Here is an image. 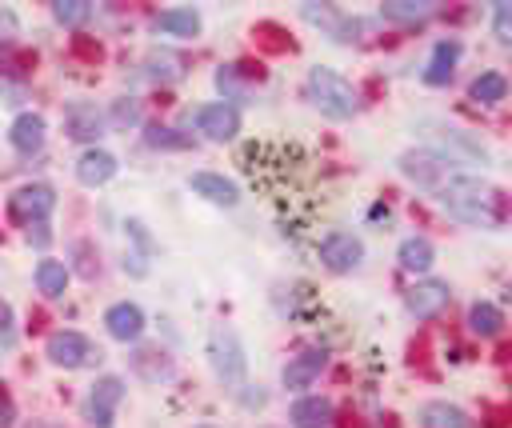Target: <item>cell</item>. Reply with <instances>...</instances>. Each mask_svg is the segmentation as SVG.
<instances>
[{
  "mask_svg": "<svg viewBox=\"0 0 512 428\" xmlns=\"http://www.w3.org/2000/svg\"><path fill=\"white\" fill-rule=\"evenodd\" d=\"M436 200L448 216H456L460 224H472V228H504V216H508V204H504V192L488 180H480L476 172H452L440 188H436Z\"/></svg>",
  "mask_w": 512,
  "mask_h": 428,
  "instance_id": "1",
  "label": "cell"
},
{
  "mask_svg": "<svg viewBox=\"0 0 512 428\" xmlns=\"http://www.w3.org/2000/svg\"><path fill=\"white\" fill-rule=\"evenodd\" d=\"M304 88H308V100L316 104V112L328 116V120H352L360 112V92L336 68H324V64L308 68Z\"/></svg>",
  "mask_w": 512,
  "mask_h": 428,
  "instance_id": "2",
  "label": "cell"
},
{
  "mask_svg": "<svg viewBox=\"0 0 512 428\" xmlns=\"http://www.w3.org/2000/svg\"><path fill=\"white\" fill-rule=\"evenodd\" d=\"M208 364H212V372H216L228 388H240V384H244L248 356H244V344H240L236 328L216 324V328L208 332Z\"/></svg>",
  "mask_w": 512,
  "mask_h": 428,
  "instance_id": "3",
  "label": "cell"
},
{
  "mask_svg": "<svg viewBox=\"0 0 512 428\" xmlns=\"http://www.w3.org/2000/svg\"><path fill=\"white\" fill-rule=\"evenodd\" d=\"M52 208H56V192H52L48 184H20V188L8 196V212H12V220L24 224V228L48 224Z\"/></svg>",
  "mask_w": 512,
  "mask_h": 428,
  "instance_id": "4",
  "label": "cell"
},
{
  "mask_svg": "<svg viewBox=\"0 0 512 428\" xmlns=\"http://www.w3.org/2000/svg\"><path fill=\"white\" fill-rule=\"evenodd\" d=\"M44 356L56 364V368H84L92 360H100V352L92 348V340L84 332H72V328H60L48 336L44 344Z\"/></svg>",
  "mask_w": 512,
  "mask_h": 428,
  "instance_id": "5",
  "label": "cell"
},
{
  "mask_svg": "<svg viewBox=\"0 0 512 428\" xmlns=\"http://www.w3.org/2000/svg\"><path fill=\"white\" fill-rule=\"evenodd\" d=\"M400 172L412 180V184H420V188H428V192H436L456 168L444 160V156H436L432 148H416V152H404L400 156Z\"/></svg>",
  "mask_w": 512,
  "mask_h": 428,
  "instance_id": "6",
  "label": "cell"
},
{
  "mask_svg": "<svg viewBox=\"0 0 512 428\" xmlns=\"http://www.w3.org/2000/svg\"><path fill=\"white\" fill-rule=\"evenodd\" d=\"M124 400V380L120 376H100L92 388H88V400H84V416L88 424L96 428H112L116 424V408Z\"/></svg>",
  "mask_w": 512,
  "mask_h": 428,
  "instance_id": "7",
  "label": "cell"
},
{
  "mask_svg": "<svg viewBox=\"0 0 512 428\" xmlns=\"http://www.w3.org/2000/svg\"><path fill=\"white\" fill-rule=\"evenodd\" d=\"M192 124H196V132H204L208 140L228 144V140H236V132H240V112H236V104L216 100V104H200V108L192 112Z\"/></svg>",
  "mask_w": 512,
  "mask_h": 428,
  "instance_id": "8",
  "label": "cell"
},
{
  "mask_svg": "<svg viewBox=\"0 0 512 428\" xmlns=\"http://www.w3.org/2000/svg\"><path fill=\"white\" fill-rule=\"evenodd\" d=\"M316 252H320V264L328 272H352L364 260V240L352 236V232H328Z\"/></svg>",
  "mask_w": 512,
  "mask_h": 428,
  "instance_id": "9",
  "label": "cell"
},
{
  "mask_svg": "<svg viewBox=\"0 0 512 428\" xmlns=\"http://www.w3.org/2000/svg\"><path fill=\"white\" fill-rule=\"evenodd\" d=\"M300 16L312 24V28H320L328 40H336V44H348V40H356V20L344 12V8H336V4H300Z\"/></svg>",
  "mask_w": 512,
  "mask_h": 428,
  "instance_id": "10",
  "label": "cell"
},
{
  "mask_svg": "<svg viewBox=\"0 0 512 428\" xmlns=\"http://www.w3.org/2000/svg\"><path fill=\"white\" fill-rule=\"evenodd\" d=\"M452 300V288L444 280H416L408 292H404V308L416 316V320H436Z\"/></svg>",
  "mask_w": 512,
  "mask_h": 428,
  "instance_id": "11",
  "label": "cell"
},
{
  "mask_svg": "<svg viewBox=\"0 0 512 428\" xmlns=\"http://www.w3.org/2000/svg\"><path fill=\"white\" fill-rule=\"evenodd\" d=\"M260 80H264V72H260V68L252 72L248 64H220V68H216V88H220L224 104H228V100H240V104H244Z\"/></svg>",
  "mask_w": 512,
  "mask_h": 428,
  "instance_id": "12",
  "label": "cell"
},
{
  "mask_svg": "<svg viewBox=\"0 0 512 428\" xmlns=\"http://www.w3.org/2000/svg\"><path fill=\"white\" fill-rule=\"evenodd\" d=\"M104 324H108V336L120 340V344H136V340L144 336V312H140V304H132V300L112 304V308L104 312Z\"/></svg>",
  "mask_w": 512,
  "mask_h": 428,
  "instance_id": "13",
  "label": "cell"
},
{
  "mask_svg": "<svg viewBox=\"0 0 512 428\" xmlns=\"http://www.w3.org/2000/svg\"><path fill=\"white\" fill-rule=\"evenodd\" d=\"M128 364H132V372L140 376V380H148V384H160V380H172V372H176V364H172V356L160 348V344H140L132 356H128Z\"/></svg>",
  "mask_w": 512,
  "mask_h": 428,
  "instance_id": "14",
  "label": "cell"
},
{
  "mask_svg": "<svg viewBox=\"0 0 512 428\" xmlns=\"http://www.w3.org/2000/svg\"><path fill=\"white\" fill-rule=\"evenodd\" d=\"M324 364H328V352L324 348H308L300 356H288V364L280 368V380H284V388H308L324 372Z\"/></svg>",
  "mask_w": 512,
  "mask_h": 428,
  "instance_id": "15",
  "label": "cell"
},
{
  "mask_svg": "<svg viewBox=\"0 0 512 428\" xmlns=\"http://www.w3.org/2000/svg\"><path fill=\"white\" fill-rule=\"evenodd\" d=\"M188 188H192L196 196H204V200L220 204V208H232V204L240 200L236 180H228L224 172H192V176H188Z\"/></svg>",
  "mask_w": 512,
  "mask_h": 428,
  "instance_id": "16",
  "label": "cell"
},
{
  "mask_svg": "<svg viewBox=\"0 0 512 428\" xmlns=\"http://www.w3.org/2000/svg\"><path fill=\"white\" fill-rule=\"evenodd\" d=\"M44 116L40 112H20L16 120H12V128H8V144L20 152V156H32V152H40L44 148Z\"/></svg>",
  "mask_w": 512,
  "mask_h": 428,
  "instance_id": "17",
  "label": "cell"
},
{
  "mask_svg": "<svg viewBox=\"0 0 512 428\" xmlns=\"http://www.w3.org/2000/svg\"><path fill=\"white\" fill-rule=\"evenodd\" d=\"M116 156L112 152H104V148H84L80 152V160H76V180L80 184H88V188H100V184H108L112 176H116Z\"/></svg>",
  "mask_w": 512,
  "mask_h": 428,
  "instance_id": "18",
  "label": "cell"
},
{
  "mask_svg": "<svg viewBox=\"0 0 512 428\" xmlns=\"http://www.w3.org/2000/svg\"><path fill=\"white\" fill-rule=\"evenodd\" d=\"M332 416H336V408H332L328 396H300V400L288 408L292 428H328Z\"/></svg>",
  "mask_w": 512,
  "mask_h": 428,
  "instance_id": "19",
  "label": "cell"
},
{
  "mask_svg": "<svg viewBox=\"0 0 512 428\" xmlns=\"http://www.w3.org/2000/svg\"><path fill=\"white\" fill-rule=\"evenodd\" d=\"M64 132L72 140H96L104 132V112L96 104H72L64 112Z\"/></svg>",
  "mask_w": 512,
  "mask_h": 428,
  "instance_id": "20",
  "label": "cell"
},
{
  "mask_svg": "<svg viewBox=\"0 0 512 428\" xmlns=\"http://www.w3.org/2000/svg\"><path fill=\"white\" fill-rule=\"evenodd\" d=\"M152 28L164 32V36H184V40H188V36L200 32V12L188 8V4H180V8H164V12L152 16Z\"/></svg>",
  "mask_w": 512,
  "mask_h": 428,
  "instance_id": "21",
  "label": "cell"
},
{
  "mask_svg": "<svg viewBox=\"0 0 512 428\" xmlns=\"http://www.w3.org/2000/svg\"><path fill=\"white\" fill-rule=\"evenodd\" d=\"M456 60H460V40H436V48L428 56V68H424V84H448Z\"/></svg>",
  "mask_w": 512,
  "mask_h": 428,
  "instance_id": "22",
  "label": "cell"
},
{
  "mask_svg": "<svg viewBox=\"0 0 512 428\" xmlns=\"http://www.w3.org/2000/svg\"><path fill=\"white\" fill-rule=\"evenodd\" d=\"M396 260H400V268H404V272H428V268H432V260H436V248H432V240H428V236H408V240H400Z\"/></svg>",
  "mask_w": 512,
  "mask_h": 428,
  "instance_id": "23",
  "label": "cell"
},
{
  "mask_svg": "<svg viewBox=\"0 0 512 428\" xmlns=\"http://www.w3.org/2000/svg\"><path fill=\"white\" fill-rule=\"evenodd\" d=\"M420 428H472L468 412L448 404V400H432L420 408Z\"/></svg>",
  "mask_w": 512,
  "mask_h": 428,
  "instance_id": "24",
  "label": "cell"
},
{
  "mask_svg": "<svg viewBox=\"0 0 512 428\" xmlns=\"http://www.w3.org/2000/svg\"><path fill=\"white\" fill-rule=\"evenodd\" d=\"M468 328H472L476 336H500L504 312H500L496 304H488V300H476V304L468 308Z\"/></svg>",
  "mask_w": 512,
  "mask_h": 428,
  "instance_id": "25",
  "label": "cell"
},
{
  "mask_svg": "<svg viewBox=\"0 0 512 428\" xmlns=\"http://www.w3.org/2000/svg\"><path fill=\"white\" fill-rule=\"evenodd\" d=\"M380 16L392 24H416V20L432 16V4L428 0H388V4H380Z\"/></svg>",
  "mask_w": 512,
  "mask_h": 428,
  "instance_id": "26",
  "label": "cell"
},
{
  "mask_svg": "<svg viewBox=\"0 0 512 428\" xmlns=\"http://www.w3.org/2000/svg\"><path fill=\"white\" fill-rule=\"evenodd\" d=\"M468 96H472L476 104H500V100L508 96V80H504L500 72H480V76L472 80Z\"/></svg>",
  "mask_w": 512,
  "mask_h": 428,
  "instance_id": "27",
  "label": "cell"
},
{
  "mask_svg": "<svg viewBox=\"0 0 512 428\" xmlns=\"http://www.w3.org/2000/svg\"><path fill=\"white\" fill-rule=\"evenodd\" d=\"M36 288H40L44 296H64V288H68V264H60V260H40V264H36Z\"/></svg>",
  "mask_w": 512,
  "mask_h": 428,
  "instance_id": "28",
  "label": "cell"
},
{
  "mask_svg": "<svg viewBox=\"0 0 512 428\" xmlns=\"http://www.w3.org/2000/svg\"><path fill=\"white\" fill-rule=\"evenodd\" d=\"M144 144L148 148H172V152H180V148H192V136L180 132V128H168V124H148L144 128Z\"/></svg>",
  "mask_w": 512,
  "mask_h": 428,
  "instance_id": "29",
  "label": "cell"
},
{
  "mask_svg": "<svg viewBox=\"0 0 512 428\" xmlns=\"http://www.w3.org/2000/svg\"><path fill=\"white\" fill-rule=\"evenodd\" d=\"M148 76L152 80H180L184 76V64H180V56H168V52H152L148 56Z\"/></svg>",
  "mask_w": 512,
  "mask_h": 428,
  "instance_id": "30",
  "label": "cell"
},
{
  "mask_svg": "<svg viewBox=\"0 0 512 428\" xmlns=\"http://www.w3.org/2000/svg\"><path fill=\"white\" fill-rule=\"evenodd\" d=\"M52 16H56L60 24L76 28V24H84V20L92 16V4H88V0H56V4H52Z\"/></svg>",
  "mask_w": 512,
  "mask_h": 428,
  "instance_id": "31",
  "label": "cell"
},
{
  "mask_svg": "<svg viewBox=\"0 0 512 428\" xmlns=\"http://www.w3.org/2000/svg\"><path fill=\"white\" fill-rule=\"evenodd\" d=\"M104 124H116V128H136V124H140V104H136L132 96H124V100H116Z\"/></svg>",
  "mask_w": 512,
  "mask_h": 428,
  "instance_id": "32",
  "label": "cell"
},
{
  "mask_svg": "<svg viewBox=\"0 0 512 428\" xmlns=\"http://www.w3.org/2000/svg\"><path fill=\"white\" fill-rule=\"evenodd\" d=\"M492 32H496V40L500 44H512V4H496L492 8Z\"/></svg>",
  "mask_w": 512,
  "mask_h": 428,
  "instance_id": "33",
  "label": "cell"
},
{
  "mask_svg": "<svg viewBox=\"0 0 512 428\" xmlns=\"http://www.w3.org/2000/svg\"><path fill=\"white\" fill-rule=\"evenodd\" d=\"M16 36H20V20H16V12H12V8H0V48L16 44Z\"/></svg>",
  "mask_w": 512,
  "mask_h": 428,
  "instance_id": "34",
  "label": "cell"
},
{
  "mask_svg": "<svg viewBox=\"0 0 512 428\" xmlns=\"http://www.w3.org/2000/svg\"><path fill=\"white\" fill-rule=\"evenodd\" d=\"M16 420V400L8 396V388H0V428H12Z\"/></svg>",
  "mask_w": 512,
  "mask_h": 428,
  "instance_id": "35",
  "label": "cell"
},
{
  "mask_svg": "<svg viewBox=\"0 0 512 428\" xmlns=\"http://www.w3.org/2000/svg\"><path fill=\"white\" fill-rule=\"evenodd\" d=\"M28 428H60V424H52V420H32Z\"/></svg>",
  "mask_w": 512,
  "mask_h": 428,
  "instance_id": "36",
  "label": "cell"
},
{
  "mask_svg": "<svg viewBox=\"0 0 512 428\" xmlns=\"http://www.w3.org/2000/svg\"><path fill=\"white\" fill-rule=\"evenodd\" d=\"M200 428H212V424H200Z\"/></svg>",
  "mask_w": 512,
  "mask_h": 428,
  "instance_id": "37",
  "label": "cell"
}]
</instances>
